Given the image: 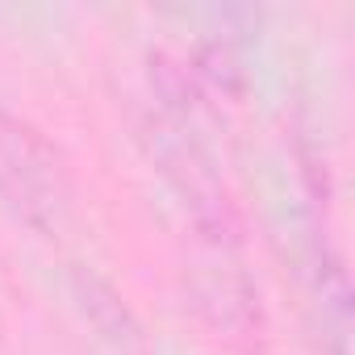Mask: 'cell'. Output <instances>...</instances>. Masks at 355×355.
Instances as JSON below:
<instances>
[{
    "label": "cell",
    "instance_id": "7a4b0ae2",
    "mask_svg": "<svg viewBox=\"0 0 355 355\" xmlns=\"http://www.w3.org/2000/svg\"><path fill=\"white\" fill-rule=\"evenodd\" d=\"M159 163L167 171V180L175 184V193L184 197V205L193 209L197 226L209 230V239H226L239 230V209L222 184V175L193 138H184L180 130L159 138Z\"/></svg>",
    "mask_w": 355,
    "mask_h": 355
},
{
    "label": "cell",
    "instance_id": "6da1fadb",
    "mask_svg": "<svg viewBox=\"0 0 355 355\" xmlns=\"http://www.w3.org/2000/svg\"><path fill=\"white\" fill-rule=\"evenodd\" d=\"M0 201L26 222L55 226L67 205V167L38 125L0 109Z\"/></svg>",
    "mask_w": 355,
    "mask_h": 355
}]
</instances>
